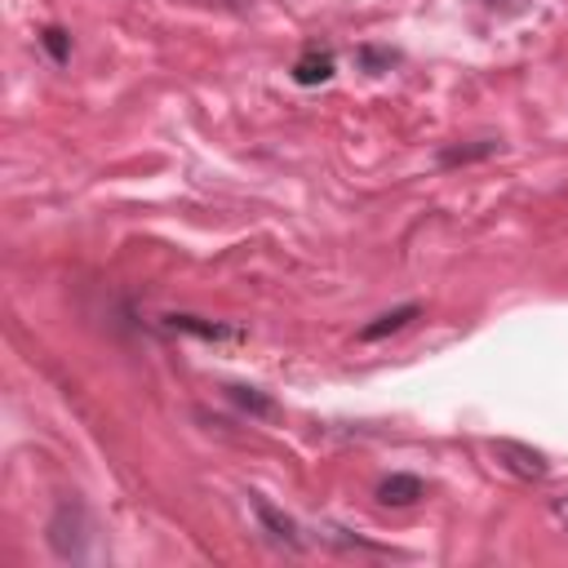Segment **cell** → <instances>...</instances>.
Here are the masks:
<instances>
[{"mask_svg":"<svg viewBox=\"0 0 568 568\" xmlns=\"http://www.w3.org/2000/svg\"><path fill=\"white\" fill-rule=\"evenodd\" d=\"M50 546L59 559H85L90 555V519H85V506L72 497V502H59L54 519H50Z\"/></svg>","mask_w":568,"mask_h":568,"instance_id":"cell-1","label":"cell"},{"mask_svg":"<svg viewBox=\"0 0 568 568\" xmlns=\"http://www.w3.org/2000/svg\"><path fill=\"white\" fill-rule=\"evenodd\" d=\"M493 457H497L511 475H519V480H546V471H550L546 453H537V449H528V444H519V440H493Z\"/></svg>","mask_w":568,"mask_h":568,"instance_id":"cell-2","label":"cell"},{"mask_svg":"<svg viewBox=\"0 0 568 568\" xmlns=\"http://www.w3.org/2000/svg\"><path fill=\"white\" fill-rule=\"evenodd\" d=\"M249 502H253V515H257V524H262V528H266V533H271L280 546L303 550V533H298V524H294L290 515H284V511H275V506H271L266 497H257V493H253Z\"/></svg>","mask_w":568,"mask_h":568,"instance_id":"cell-3","label":"cell"},{"mask_svg":"<svg viewBox=\"0 0 568 568\" xmlns=\"http://www.w3.org/2000/svg\"><path fill=\"white\" fill-rule=\"evenodd\" d=\"M165 325H169V329H178V334L204 338V343H240V338H244V329H235V325H218V320H200V316H165Z\"/></svg>","mask_w":568,"mask_h":568,"instance_id":"cell-4","label":"cell"},{"mask_svg":"<svg viewBox=\"0 0 568 568\" xmlns=\"http://www.w3.org/2000/svg\"><path fill=\"white\" fill-rule=\"evenodd\" d=\"M427 497V484L418 480V475H409V471H396V475H387L382 484H378V502L382 506H413V502H422Z\"/></svg>","mask_w":568,"mask_h":568,"instance_id":"cell-5","label":"cell"},{"mask_svg":"<svg viewBox=\"0 0 568 568\" xmlns=\"http://www.w3.org/2000/svg\"><path fill=\"white\" fill-rule=\"evenodd\" d=\"M502 151V138H471V143H453L440 151V165L444 169H457V165H475V160H488Z\"/></svg>","mask_w":568,"mask_h":568,"instance_id":"cell-6","label":"cell"},{"mask_svg":"<svg viewBox=\"0 0 568 568\" xmlns=\"http://www.w3.org/2000/svg\"><path fill=\"white\" fill-rule=\"evenodd\" d=\"M422 316V307L418 303H404V307H396V312H382L378 320H369L365 329H360V343H382V338H391V334H400L409 320H418Z\"/></svg>","mask_w":568,"mask_h":568,"instance_id":"cell-7","label":"cell"},{"mask_svg":"<svg viewBox=\"0 0 568 568\" xmlns=\"http://www.w3.org/2000/svg\"><path fill=\"white\" fill-rule=\"evenodd\" d=\"M329 76H334V54H329V50H307V54L294 63V81H298L303 90L325 85Z\"/></svg>","mask_w":568,"mask_h":568,"instance_id":"cell-8","label":"cell"},{"mask_svg":"<svg viewBox=\"0 0 568 568\" xmlns=\"http://www.w3.org/2000/svg\"><path fill=\"white\" fill-rule=\"evenodd\" d=\"M227 396H231V404H240V409H244L249 418H262V422L280 418V404H275L271 396L253 391V387H227Z\"/></svg>","mask_w":568,"mask_h":568,"instance_id":"cell-9","label":"cell"},{"mask_svg":"<svg viewBox=\"0 0 568 568\" xmlns=\"http://www.w3.org/2000/svg\"><path fill=\"white\" fill-rule=\"evenodd\" d=\"M356 59H360V67H365V72H374V76H378V72H391L400 54H396V50H378V45H360V54H356Z\"/></svg>","mask_w":568,"mask_h":568,"instance_id":"cell-10","label":"cell"},{"mask_svg":"<svg viewBox=\"0 0 568 568\" xmlns=\"http://www.w3.org/2000/svg\"><path fill=\"white\" fill-rule=\"evenodd\" d=\"M41 45H45V54H50L54 63H67V59H72V36H67L63 28H45V32H41Z\"/></svg>","mask_w":568,"mask_h":568,"instance_id":"cell-11","label":"cell"},{"mask_svg":"<svg viewBox=\"0 0 568 568\" xmlns=\"http://www.w3.org/2000/svg\"><path fill=\"white\" fill-rule=\"evenodd\" d=\"M550 519L568 533V493H555V497H550Z\"/></svg>","mask_w":568,"mask_h":568,"instance_id":"cell-12","label":"cell"},{"mask_svg":"<svg viewBox=\"0 0 568 568\" xmlns=\"http://www.w3.org/2000/svg\"><path fill=\"white\" fill-rule=\"evenodd\" d=\"M484 6L497 14H515V10H524V0H484Z\"/></svg>","mask_w":568,"mask_h":568,"instance_id":"cell-13","label":"cell"}]
</instances>
